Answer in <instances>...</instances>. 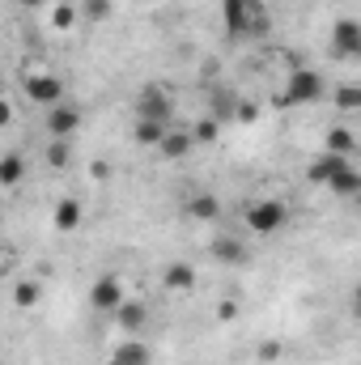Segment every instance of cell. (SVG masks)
I'll use <instances>...</instances> for the list:
<instances>
[{
	"label": "cell",
	"instance_id": "obj_1",
	"mask_svg": "<svg viewBox=\"0 0 361 365\" xmlns=\"http://www.w3.org/2000/svg\"><path fill=\"white\" fill-rule=\"evenodd\" d=\"M221 13H225V38H251V34H264V4L260 0H221Z\"/></svg>",
	"mask_w": 361,
	"mask_h": 365
},
{
	"label": "cell",
	"instance_id": "obj_2",
	"mask_svg": "<svg viewBox=\"0 0 361 365\" xmlns=\"http://www.w3.org/2000/svg\"><path fill=\"white\" fill-rule=\"evenodd\" d=\"M289 204L285 200H276V195H268V200H255L251 208H247V230L251 234H260V238H268V234H280L285 225H289Z\"/></svg>",
	"mask_w": 361,
	"mask_h": 365
},
{
	"label": "cell",
	"instance_id": "obj_3",
	"mask_svg": "<svg viewBox=\"0 0 361 365\" xmlns=\"http://www.w3.org/2000/svg\"><path fill=\"white\" fill-rule=\"evenodd\" d=\"M323 93H327V81L315 68H293L289 81H285V106H310Z\"/></svg>",
	"mask_w": 361,
	"mask_h": 365
},
{
	"label": "cell",
	"instance_id": "obj_4",
	"mask_svg": "<svg viewBox=\"0 0 361 365\" xmlns=\"http://www.w3.org/2000/svg\"><path fill=\"white\" fill-rule=\"evenodd\" d=\"M21 90L26 98L34 102V106H56V102H64V81L56 77V73H47V68H30L26 77H21Z\"/></svg>",
	"mask_w": 361,
	"mask_h": 365
},
{
	"label": "cell",
	"instance_id": "obj_5",
	"mask_svg": "<svg viewBox=\"0 0 361 365\" xmlns=\"http://www.w3.org/2000/svg\"><path fill=\"white\" fill-rule=\"evenodd\" d=\"M171 115H175V102H171V93L162 90L158 81H149L141 98H136V119H153V123H171Z\"/></svg>",
	"mask_w": 361,
	"mask_h": 365
},
{
	"label": "cell",
	"instance_id": "obj_6",
	"mask_svg": "<svg viewBox=\"0 0 361 365\" xmlns=\"http://www.w3.org/2000/svg\"><path fill=\"white\" fill-rule=\"evenodd\" d=\"M123 280L119 276H98L90 284V310L93 314H115V306L123 302Z\"/></svg>",
	"mask_w": 361,
	"mask_h": 365
},
{
	"label": "cell",
	"instance_id": "obj_7",
	"mask_svg": "<svg viewBox=\"0 0 361 365\" xmlns=\"http://www.w3.org/2000/svg\"><path fill=\"white\" fill-rule=\"evenodd\" d=\"M332 51L340 60H357L361 56V21L357 17H340L332 26Z\"/></svg>",
	"mask_w": 361,
	"mask_h": 365
},
{
	"label": "cell",
	"instance_id": "obj_8",
	"mask_svg": "<svg viewBox=\"0 0 361 365\" xmlns=\"http://www.w3.org/2000/svg\"><path fill=\"white\" fill-rule=\"evenodd\" d=\"M77 128H81V110H77L73 102L47 106V132H51V140H68Z\"/></svg>",
	"mask_w": 361,
	"mask_h": 365
},
{
	"label": "cell",
	"instance_id": "obj_9",
	"mask_svg": "<svg viewBox=\"0 0 361 365\" xmlns=\"http://www.w3.org/2000/svg\"><path fill=\"white\" fill-rule=\"evenodd\" d=\"M51 221H56V230H60V234H77V230H81V221H86V204H81L77 195H64V200H56Z\"/></svg>",
	"mask_w": 361,
	"mask_h": 365
},
{
	"label": "cell",
	"instance_id": "obj_10",
	"mask_svg": "<svg viewBox=\"0 0 361 365\" xmlns=\"http://www.w3.org/2000/svg\"><path fill=\"white\" fill-rule=\"evenodd\" d=\"M162 284H166L171 293H191V289H195V268H191L187 259H175V264L162 268Z\"/></svg>",
	"mask_w": 361,
	"mask_h": 365
},
{
	"label": "cell",
	"instance_id": "obj_11",
	"mask_svg": "<svg viewBox=\"0 0 361 365\" xmlns=\"http://www.w3.org/2000/svg\"><path fill=\"white\" fill-rule=\"evenodd\" d=\"M191 149H195V145H191V132H187V128H175V132L166 128V136L158 140V153H162L166 162H179V158H187Z\"/></svg>",
	"mask_w": 361,
	"mask_h": 365
},
{
	"label": "cell",
	"instance_id": "obj_12",
	"mask_svg": "<svg viewBox=\"0 0 361 365\" xmlns=\"http://www.w3.org/2000/svg\"><path fill=\"white\" fill-rule=\"evenodd\" d=\"M145 319H149V310H145V302H136V297H123V302L115 306V323H119L123 331H141Z\"/></svg>",
	"mask_w": 361,
	"mask_h": 365
},
{
	"label": "cell",
	"instance_id": "obj_13",
	"mask_svg": "<svg viewBox=\"0 0 361 365\" xmlns=\"http://www.w3.org/2000/svg\"><path fill=\"white\" fill-rule=\"evenodd\" d=\"M111 361L115 365H153V353H149L145 340H123V344H115Z\"/></svg>",
	"mask_w": 361,
	"mask_h": 365
},
{
	"label": "cell",
	"instance_id": "obj_14",
	"mask_svg": "<svg viewBox=\"0 0 361 365\" xmlns=\"http://www.w3.org/2000/svg\"><path fill=\"white\" fill-rule=\"evenodd\" d=\"M187 217H195V221H217V217H221V200H217L213 191H195V195L187 200Z\"/></svg>",
	"mask_w": 361,
	"mask_h": 365
},
{
	"label": "cell",
	"instance_id": "obj_15",
	"mask_svg": "<svg viewBox=\"0 0 361 365\" xmlns=\"http://www.w3.org/2000/svg\"><path fill=\"white\" fill-rule=\"evenodd\" d=\"M21 179H26V158L21 153H0V187L13 191V187H21Z\"/></svg>",
	"mask_w": 361,
	"mask_h": 365
},
{
	"label": "cell",
	"instance_id": "obj_16",
	"mask_svg": "<svg viewBox=\"0 0 361 365\" xmlns=\"http://www.w3.org/2000/svg\"><path fill=\"white\" fill-rule=\"evenodd\" d=\"M323 187H332L336 195H345V200H353V195L361 191V175H357V166H353V162H349V166H340V170H336L332 179L323 182Z\"/></svg>",
	"mask_w": 361,
	"mask_h": 365
},
{
	"label": "cell",
	"instance_id": "obj_17",
	"mask_svg": "<svg viewBox=\"0 0 361 365\" xmlns=\"http://www.w3.org/2000/svg\"><path fill=\"white\" fill-rule=\"evenodd\" d=\"M213 259L238 268V264H247V247H243L238 238H217V242H213Z\"/></svg>",
	"mask_w": 361,
	"mask_h": 365
},
{
	"label": "cell",
	"instance_id": "obj_18",
	"mask_svg": "<svg viewBox=\"0 0 361 365\" xmlns=\"http://www.w3.org/2000/svg\"><path fill=\"white\" fill-rule=\"evenodd\" d=\"M353 149H357V136H353V128H332V132H327V149H323V153L353 158Z\"/></svg>",
	"mask_w": 361,
	"mask_h": 365
},
{
	"label": "cell",
	"instance_id": "obj_19",
	"mask_svg": "<svg viewBox=\"0 0 361 365\" xmlns=\"http://www.w3.org/2000/svg\"><path fill=\"white\" fill-rule=\"evenodd\" d=\"M166 128H171V123H153V119H136V132H132V136H136V145H141V149H158V140L166 136Z\"/></svg>",
	"mask_w": 361,
	"mask_h": 365
},
{
	"label": "cell",
	"instance_id": "obj_20",
	"mask_svg": "<svg viewBox=\"0 0 361 365\" xmlns=\"http://www.w3.org/2000/svg\"><path fill=\"white\" fill-rule=\"evenodd\" d=\"M39 297H43L39 280H17V284H13V306H17V310H34Z\"/></svg>",
	"mask_w": 361,
	"mask_h": 365
},
{
	"label": "cell",
	"instance_id": "obj_21",
	"mask_svg": "<svg viewBox=\"0 0 361 365\" xmlns=\"http://www.w3.org/2000/svg\"><path fill=\"white\" fill-rule=\"evenodd\" d=\"M51 26L56 30H73L77 26V4L73 0H56L51 4Z\"/></svg>",
	"mask_w": 361,
	"mask_h": 365
},
{
	"label": "cell",
	"instance_id": "obj_22",
	"mask_svg": "<svg viewBox=\"0 0 361 365\" xmlns=\"http://www.w3.org/2000/svg\"><path fill=\"white\" fill-rule=\"evenodd\" d=\"M187 132H191V145H195V149H200V145H213V140H217V132H221V128H217V119H213V115H208V119H200V123H195V128H187Z\"/></svg>",
	"mask_w": 361,
	"mask_h": 365
},
{
	"label": "cell",
	"instance_id": "obj_23",
	"mask_svg": "<svg viewBox=\"0 0 361 365\" xmlns=\"http://www.w3.org/2000/svg\"><path fill=\"white\" fill-rule=\"evenodd\" d=\"M47 166H56V170L68 166V140H51L47 145Z\"/></svg>",
	"mask_w": 361,
	"mask_h": 365
},
{
	"label": "cell",
	"instance_id": "obj_24",
	"mask_svg": "<svg viewBox=\"0 0 361 365\" xmlns=\"http://www.w3.org/2000/svg\"><path fill=\"white\" fill-rule=\"evenodd\" d=\"M336 106H340L345 115H349V110H357V106H361V90H357V86H345V90L336 93Z\"/></svg>",
	"mask_w": 361,
	"mask_h": 365
},
{
	"label": "cell",
	"instance_id": "obj_25",
	"mask_svg": "<svg viewBox=\"0 0 361 365\" xmlns=\"http://www.w3.org/2000/svg\"><path fill=\"white\" fill-rule=\"evenodd\" d=\"M81 9H86L90 21H106V17H111V0H86Z\"/></svg>",
	"mask_w": 361,
	"mask_h": 365
},
{
	"label": "cell",
	"instance_id": "obj_26",
	"mask_svg": "<svg viewBox=\"0 0 361 365\" xmlns=\"http://www.w3.org/2000/svg\"><path fill=\"white\" fill-rule=\"evenodd\" d=\"M217 319H225V323L238 319V302H221V306H217Z\"/></svg>",
	"mask_w": 361,
	"mask_h": 365
},
{
	"label": "cell",
	"instance_id": "obj_27",
	"mask_svg": "<svg viewBox=\"0 0 361 365\" xmlns=\"http://www.w3.org/2000/svg\"><path fill=\"white\" fill-rule=\"evenodd\" d=\"M9 123H13V102L0 98V128H9Z\"/></svg>",
	"mask_w": 361,
	"mask_h": 365
},
{
	"label": "cell",
	"instance_id": "obj_28",
	"mask_svg": "<svg viewBox=\"0 0 361 365\" xmlns=\"http://www.w3.org/2000/svg\"><path fill=\"white\" fill-rule=\"evenodd\" d=\"M26 9H39V4H51V0H21Z\"/></svg>",
	"mask_w": 361,
	"mask_h": 365
},
{
	"label": "cell",
	"instance_id": "obj_29",
	"mask_svg": "<svg viewBox=\"0 0 361 365\" xmlns=\"http://www.w3.org/2000/svg\"><path fill=\"white\" fill-rule=\"evenodd\" d=\"M0 264H4V247H0Z\"/></svg>",
	"mask_w": 361,
	"mask_h": 365
},
{
	"label": "cell",
	"instance_id": "obj_30",
	"mask_svg": "<svg viewBox=\"0 0 361 365\" xmlns=\"http://www.w3.org/2000/svg\"><path fill=\"white\" fill-rule=\"evenodd\" d=\"M106 365H115V361H106Z\"/></svg>",
	"mask_w": 361,
	"mask_h": 365
},
{
	"label": "cell",
	"instance_id": "obj_31",
	"mask_svg": "<svg viewBox=\"0 0 361 365\" xmlns=\"http://www.w3.org/2000/svg\"><path fill=\"white\" fill-rule=\"evenodd\" d=\"M0 365H9V361H0Z\"/></svg>",
	"mask_w": 361,
	"mask_h": 365
}]
</instances>
